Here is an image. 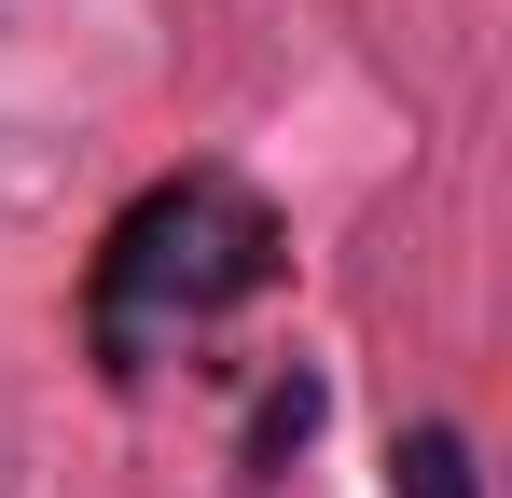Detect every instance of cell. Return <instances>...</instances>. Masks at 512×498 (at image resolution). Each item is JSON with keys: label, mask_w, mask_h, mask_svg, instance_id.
<instances>
[{"label": "cell", "mask_w": 512, "mask_h": 498, "mask_svg": "<svg viewBox=\"0 0 512 498\" xmlns=\"http://www.w3.org/2000/svg\"><path fill=\"white\" fill-rule=\"evenodd\" d=\"M388 498H485L471 485V443H457L443 415H416V429L388 443Z\"/></svg>", "instance_id": "obj_3"}, {"label": "cell", "mask_w": 512, "mask_h": 498, "mask_svg": "<svg viewBox=\"0 0 512 498\" xmlns=\"http://www.w3.org/2000/svg\"><path fill=\"white\" fill-rule=\"evenodd\" d=\"M319 415H333V388H319V374L291 360V374H277V388L250 402V471H291V457L319 443Z\"/></svg>", "instance_id": "obj_2"}, {"label": "cell", "mask_w": 512, "mask_h": 498, "mask_svg": "<svg viewBox=\"0 0 512 498\" xmlns=\"http://www.w3.org/2000/svg\"><path fill=\"white\" fill-rule=\"evenodd\" d=\"M263 277H277V222H263L250 180H222V166L153 180L111 222V249H97V346H111V374H139L153 332H194L222 305H250Z\"/></svg>", "instance_id": "obj_1"}]
</instances>
